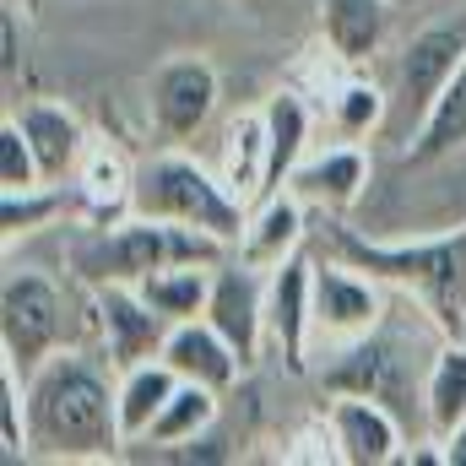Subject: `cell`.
<instances>
[{"label":"cell","instance_id":"obj_5","mask_svg":"<svg viewBox=\"0 0 466 466\" xmlns=\"http://www.w3.org/2000/svg\"><path fill=\"white\" fill-rule=\"evenodd\" d=\"M76 282V277H71ZM71 282H60L55 271H44V266H5V277H0V352L22 369V374H33L49 352L71 348V342H82V326H76V304H71Z\"/></svg>","mask_w":466,"mask_h":466},{"label":"cell","instance_id":"obj_1","mask_svg":"<svg viewBox=\"0 0 466 466\" xmlns=\"http://www.w3.org/2000/svg\"><path fill=\"white\" fill-rule=\"evenodd\" d=\"M125 451L119 429V369L87 342L49 352L27 374V461H115Z\"/></svg>","mask_w":466,"mask_h":466},{"label":"cell","instance_id":"obj_20","mask_svg":"<svg viewBox=\"0 0 466 466\" xmlns=\"http://www.w3.org/2000/svg\"><path fill=\"white\" fill-rule=\"evenodd\" d=\"M218 412H223V390L196 385V380H179V390L168 396V407L152 418V429H147L136 445H141V451H152V456H168V451L201 445V440L212 434Z\"/></svg>","mask_w":466,"mask_h":466},{"label":"cell","instance_id":"obj_14","mask_svg":"<svg viewBox=\"0 0 466 466\" xmlns=\"http://www.w3.org/2000/svg\"><path fill=\"white\" fill-rule=\"evenodd\" d=\"M304 233H309V201L299 190H271L249 207L233 255L249 260L255 271H271V266H282L288 255L304 249Z\"/></svg>","mask_w":466,"mask_h":466},{"label":"cell","instance_id":"obj_31","mask_svg":"<svg viewBox=\"0 0 466 466\" xmlns=\"http://www.w3.org/2000/svg\"><path fill=\"white\" fill-rule=\"evenodd\" d=\"M0 38H5V60H0L5 87H16V76H22V22H16V5H5V16H0Z\"/></svg>","mask_w":466,"mask_h":466},{"label":"cell","instance_id":"obj_9","mask_svg":"<svg viewBox=\"0 0 466 466\" xmlns=\"http://www.w3.org/2000/svg\"><path fill=\"white\" fill-rule=\"evenodd\" d=\"M266 342L299 374L315 342V255H288L266 271Z\"/></svg>","mask_w":466,"mask_h":466},{"label":"cell","instance_id":"obj_21","mask_svg":"<svg viewBox=\"0 0 466 466\" xmlns=\"http://www.w3.org/2000/svg\"><path fill=\"white\" fill-rule=\"evenodd\" d=\"M320 33L326 49L342 55V66H363L390 33V0H320Z\"/></svg>","mask_w":466,"mask_h":466},{"label":"cell","instance_id":"obj_28","mask_svg":"<svg viewBox=\"0 0 466 466\" xmlns=\"http://www.w3.org/2000/svg\"><path fill=\"white\" fill-rule=\"evenodd\" d=\"M331 119H337V130L348 141H358V136H369V130H380L390 119V98L374 82H342L331 93Z\"/></svg>","mask_w":466,"mask_h":466},{"label":"cell","instance_id":"obj_18","mask_svg":"<svg viewBox=\"0 0 466 466\" xmlns=\"http://www.w3.org/2000/svg\"><path fill=\"white\" fill-rule=\"evenodd\" d=\"M87 223H119L130 218V196H136V163L119 152L109 136H87V152L71 174Z\"/></svg>","mask_w":466,"mask_h":466},{"label":"cell","instance_id":"obj_15","mask_svg":"<svg viewBox=\"0 0 466 466\" xmlns=\"http://www.w3.org/2000/svg\"><path fill=\"white\" fill-rule=\"evenodd\" d=\"M363 185H369V152L358 147V141H337V147H315V152H304V163L293 168V179H288V190H299L309 207H320V212H348L358 207V196H363Z\"/></svg>","mask_w":466,"mask_h":466},{"label":"cell","instance_id":"obj_12","mask_svg":"<svg viewBox=\"0 0 466 466\" xmlns=\"http://www.w3.org/2000/svg\"><path fill=\"white\" fill-rule=\"evenodd\" d=\"M207 320L228 337L244 363L260 358V342H266V271H255L249 260H218L212 271V299H207Z\"/></svg>","mask_w":466,"mask_h":466},{"label":"cell","instance_id":"obj_29","mask_svg":"<svg viewBox=\"0 0 466 466\" xmlns=\"http://www.w3.org/2000/svg\"><path fill=\"white\" fill-rule=\"evenodd\" d=\"M0 456L27 461V374L0 358Z\"/></svg>","mask_w":466,"mask_h":466},{"label":"cell","instance_id":"obj_19","mask_svg":"<svg viewBox=\"0 0 466 466\" xmlns=\"http://www.w3.org/2000/svg\"><path fill=\"white\" fill-rule=\"evenodd\" d=\"M260 119H266V190L260 196H271V190H288V179H293V168L304 163V152H309V104H304V93H293V87H277L266 104H260Z\"/></svg>","mask_w":466,"mask_h":466},{"label":"cell","instance_id":"obj_2","mask_svg":"<svg viewBox=\"0 0 466 466\" xmlns=\"http://www.w3.org/2000/svg\"><path fill=\"white\" fill-rule=\"evenodd\" d=\"M326 249L352 260L358 271L380 277L390 293L412 299L440 337H466V223L423 238H374L348 228L337 212L326 223Z\"/></svg>","mask_w":466,"mask_h":466},{"label":"cell","instance_id":"obj_3","mask_svg":"<svg viewBox=\"0 0 466 466\" xmlns=\"http://www.w3.org/2000/svg\"><path fill=\"white\" fill-rule=\"evenodd\" d=\"M233 244L212 238L201 228H185V223H163V218H119V223H87L82 233H71L66 244V260H71V277L82 288H104V282H147L152 271L163 266H190V260H228Z\"/></svg>","mask_w":466,"mask_h":466},{"label":"cell","instance_id":"obj_11","mask_svg":"<svg viewBox=\"0 0 466 466\" xmlns=\"http://www.w3.org/2000/svg\"><path fill=\"white\" fill-rule=\"evenodd\" d=\"M326 423H331V440H337V461H348V466H390V461H401V451H407L396 407L380 401V396L331 390Z\"/></svg>","mask_w":466,"mask_h":466},{"label":"cell","instance_id":"obj_25","mask_svg":"<svg viewBox=\"0 0 466 466\" xmlns=\"http://www.w3.org/2000/svg\"><path fill=\"white\" fill-rule=\"evenodd\" d=\"M212 271H218V266H207V260H190V266H163V271H152V277H147V282H136V288L147 293V304H152L157 315H168V320L179 326V320L207 315V299H212Z\"/></svg>","mask_w":466,"mask_h":466},{"label":"cell","instance_id":"obj_26","mask_svg":"<svg viewBox=\"0 0 466 466\" xmlns=\"http://www.w3.org/2000/svg\"><path fill=\"white\" fill-rule=\"evenodd\" d=\"M218 174H223V185H228L244 207L260 201V190H266V119H260V109L244 115V119H233L228 147H223V168H218Z\"/></svg>","mask_w":466,"mask_h":466},{"label":"cell","instance_id":"obj_23","mask_svg":"<svg viewBox=\"0 0 466 466\" xmlns=\"http://www.w3.org/2000/svg\"><path fill=\"white\" fill-rule=\"evenodd\" d=\"M466 418V342L445 337V348L434 352L429 374H423V423L429 440H445Z\"/></svg>","mask_w":466,"mask_h":466},{"label":"cell","instance_id":"obj_17","mask_svg":"<svg viewBox=\"0 0 466 466\" xmlns=\"http://www.w3.org/2000/svg\"><path fill=\"white\" fill-rule=\"evenodd\" d=\"M163 358L174 363V374H179V380L212 385V390H223V396L238 385V374L249 369V363L238 358V348H233L228 337L207 320V315L179 320V326L168 331V342H163Z\"/></svg>","mask_w":466,"mask_h":466},{"label":"cell","instance_id":"obj_32","mask_svg":"<svg viewBox=\"0 0 466 466\" xmlns=\"http://www.w3.org/2000/svg\"><path fill=\"white\" fill-rule=\"evenodd\" d=\"M440 445H445V461H451V466H466V418L445 434V440H440Z\"/></svg>","mask_w":466,"mask_h":466},{"label":"cell","instance_id":"obj_33","mask_svg":"<svg viewBox=\"0 0 466 466\" xmlns=\"http://www.w3.org/2000/svg\"><path fill=\"white\" fill-rule=\"evenodd\" d=\"M249 5H260V11H293V5H304V0H249Z\"/></svg>","mask_w":466,"mask_h":466},{"label":"cell","instance_id":"obj_27","mask_svg":"<svg viewBox=\"0 0 466 466\" xmlns=\"http://www.w3.org/2000/svg\"><path fill=\"white\" fill-rule=\"evenodd\" d=\"M60 212H66V196H60V185L0 190V233H5V244H16V238H27V233L49 228Z\"/></svg>","mask_w":466,"mask_h":466},{"label":"cell","instance_id":"obj_4","mask_svg":"<svg viewBox=\"0 0 466 466\" xmlns=\"http://www.w3.org/2000/svg\"><path fill=\"white\" fill-rule=\"evenodd\" d=\"M130 212L201 228V233H212V238H223V244H238L244 218H249V207L223 185V174H212L207 163H196L185 152H157V157L136 163Z\"/></svg>","mask_w":466,"mask_h":466},{"label":"cell","instance_id":"obj_22","mask_svg":"<svg viewBox=\"0 0 466 466\" xmlns=\"http://www.w3.org/2000/svg\"><path fill=\"white\" fill-rule=\"evenodd\" d=\"M179 390V374L168 358H147V363H130L119 369V429H125V445H136L152 418L168 407V396Z\"/></svg>","mask_w":466,"mask_h":466},{"label":"cell","instance_id":"obj_6","mask_svg":"<svg viewBox=\"0 0 466 466\" xmlns=\"http://www.w3.org/2000/svg\"><path fill=\"white\" fill-rule=\"evenodd\" d=\"M466 60V16H440L423 33L407 38V49L396 55V93H390V125L401 130V141L418 136L423 115L434 109V98L445 93V82L461 71Z\"/></svg>","mask_w":466,"mask_h":466},{"label":"cell","instance_id":"obj_7","mask_svg":"<svg viewBox=\"0 0 466 466\" xmlns=\"http://www.w3.org/2000/svg\"><path fill=\"white\" fill-rule=\"evenodd\" d=\"M390 315V288L342 255H315V342H358Z\"/></svg>","mask_w":466,"mask_h":466},{"label":"cell","instance_id":"obj_24","mask_svg":"<svg viewBox=\"0 0 466 466\" xmlns=\"http://www.w3.org/2000/svg\"><path fill=\"white\" fill-rule=\"evenodd\" d=\"M466 147V60L461 71L445 82V93L434 98V109L423 115L418 125V136L407 141V163H440V157H451V152H461Z\"/></svg>","mask_w":466,"mask_h":466},{"label":"cell","instance_id":"obj_30","mask_svg":"<svg viewBox=\"0 0 466 466\" xmlns=\"http://www.w3.org/2000/svg\"><path fill=\"white\" fill-rule=\"evenodd\" d=\"M33 185H49V179H44L38 152H33V141L22 136L16 115L5 109V119H0V190H33Z\"/></svg>","mask_w":466,"mask_h":466},{"label":"cell","instance_id":"obj_8","mask_svg":"<svg viewBox=\"0 0 466 466\" xmlns=\"http://www.w3.org/2000/svg\"><path fill=\"white\" fill-rule=\"evenodd\" d=\"M320 380L331 390H363V396H380V401L401 407L407 390H412V380H418V363L407 358V337L380 320L369 337L342 342V348L331 352V363L320 369Z\"/></svg>","mask_w":466,"mask_h":466},{"label":"cell","instance_id":"obj_10","mask_svg":"<svg viewBox=\"0 0 466 466\" xmlns=\"http://www.w3.org/2000/svg\"><path fill=\"white\" fill-rule=\"evenodd\" d=\"M93 304H98V331L93 337H98V348H104V358L115 369L163 358V342H168L174 320L157 315L136 282H104V288H93Z\"/></svg>","mask_w":466,"mask_h":466},{"label":"cell","instance_id":"obj_16","mask_svg":"<svg viewBox=\"0 0 466 466\" xmlns=\"http://www.w3.org/2000/svg\"><path fill=\"white\" fill-rule=\"evenodd\" d=\"M11 115L22 125V136L33 141L44 179H49V185H66V179L76 174L82 152H87V136H93V130L82 125V115H76L71 104H55V98H33V104H22V109H11Z\"/></svg>","mask_w":466,"mask_h":466},{"label":"cell","instance_id":"obj_13","mask_svg":"<svg viewBox=\"0 0 466 466\" xmlns=\"http://www.w3.org/2000/svg\"><path fill=\"white\" fill-rule=\"evenodd\" d=\"M218 109V71L207 60H174L152 82V125L168 141H190Z\"/></svg>","mask_w":466,"mask_h":466}]
</instances>
